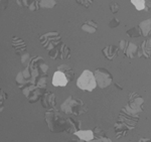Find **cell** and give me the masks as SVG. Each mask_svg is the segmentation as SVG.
I'll use <instances>...</instances> for the list:
<instances>
[{"label": "cell", "mask_w": 151, "mask_h": 142, "mask_svg": "<svg viewBox=\"0 0 151 142\" xmlns=\"http://www.w3.org/2000/svg\"><path fill=\"white\" fill-rule=\"evenodd\" d=\"M120 25V20H119L118 18H112L110 20V22H109V26H110L111 28H116L117 26Z\"/></svg>", "instance_id": "obj_32"}, {"label": "cell", "mask_w": 151, "mask_h": 142, "mask_svg": "<svg viewBox=\"0 0 151 142\" xmlns=\"http://www.w3.org/2000/svg\"><path fill=\"white\" fill-rule=\"evenodd\" d=\"M58 58L60 60H65V58H70V50L63 43L58 45Z\"/></svg>", "instance_id": "obj_20"}, {"label": "cell", "mask_w": 151, "mask_h": 142, "mask_svg": "<svg viewBox=\"0 0 151 142\" xmlns=\"http://www.w3.org/2000/svg\"><path fill=\"white\" fill-rule=\"evenodd\" d=\"M131 3L135 6V8L137 10H144L145 9V3H144V0H131Z\"/></svg>", "instance_id": "obj_26"}, {"label": "cell", "mask_w": 151, "mask_h": 142, "mask_svg": "<svg viewBox=\"0 0 151 142\" xmlns=\"http://www.w3.org/2000/svg\"><path fill=\"white\" fill-rule=\"evenodd\" d=\"M47 82H48L47 75H43V76H40V77L36 78V80L35 82V85L37 88H40V89L45 91V89H47Z\"/></svg>", "instance_id": "obj_22"}, {"label": "cell", "mask_w": 151, "mask_h": 142, "mask_svg": "<svg viewBox=\"0 0 151 142\" xmlns=\"http://www.w3.org/2000/svg\"><path fill=\"white\" fill-rule=\"evenodd\" d=\"M119 9H120V6H119L118 3H116V2H111L110 3V10L112 13H117V12L119 11Z\"/></svg>", "instance_id": "obj_31"}, {"label": "cell", "mask_w": 151, "mask_h": 142, "mask_svg": "<svg viewBox=\"0 0 151 142\" xmlns=\"http://www.w3.org/2000/svg\"><path fill=\"white\" fill-rule=\"evenodd\" d=\"M45 122L48 125V128L52 132L60 133V132L65 131V121L67 118L64 116V114L60 111H58L57 109L48 110L45 112Z\"/></svg>", "instance_id": "obj_1"}, {"label": "cell", "mask_w": 151, "mask_h": 142, "mask_svg": "<svg viewBox=\"0 0 151 142\" xmlns=\"http://www.w3.org/2000/svg\"><path fill=\"white\" fill-rule=\"evenodd\" d=\"M68 80L65 78V76L63 74L62 72H57L53 74V77H52V85L55 87H65L68 85Z\"/></svg>", "instance_id": "obj_13"}, {"label": "cell", "mask_w": 151, "mask_h": 142, "mask_svg": "<svg viewBox=\"0 0 151 142\" xmlns=\"http://www.w3.org/2000/svg\"><path fill=\"white\" fill-rule=\"evenodd\" d=\"M55 5H57V2L55 0H40V7H42V8H53Z\"/></svg>", "instance_id": "obj_24"}, {"label": "cell", "mask_w": 151, "mask_h": 142, "mask_svg": "<svg viewBox=\"0 0 151 142\" xmlns=\"http://www.w3.org/2000/svg\"><path fill=\"white\" fill-rule=\"evenodd\" d=\"M58 72H62L63 74L65 76L68 82H72L75 78V73L73 71V68L68 65H60L58 67Z\"/></svg>", "instance_id": "obj_16"}, {"label": "cell", "mask_w": 151, "mask_h": 142, "mask_svg": "<svg viewBox=\"0 0 151 142\" xmlns=\"http://www.w3.org/2000/svg\"><path fill=\"white\" fill-rule=\"evenodd\" d=\"M77 2L80 5L86 7V8H89L92 5V3L94 2V0H77Z\"/></svg>", "instance_id": "obj_30"}, {"label": "cell", "mask_w": 151, "mask_h": 142, "mask_svg": "<svg viewBox=\"0 0 151 142\" xmlns=\"http://www.w3.org/2000/svg\"><path fill=\"white\" fill-rule=\"evenodd\" d=\"M77 86L79 89L86 92H92L97 87L94 73L89 70H85L79 79L77 80Z\"/></svg>", "instance_id": "obj_3"}, {"label": "cell", "mask_w": 151, "mask_h": 142, "mask_svg": "<svg viewBox=\"0 0 151 142\" xmlns=\"http://www.w3.org/2000/svg\"><path fill=\"white\" fill-rule=\"evenodd\" d=\"M94 76L97 86L101 89H105V88L109 87L113 82V77H112L111 73L104 68H97L94 72Z\"/></svg>", "instance_id": "obj_6"}, {"label": "cell", "mask_w": 151, "mask_h": 142, "mask_svg": "<svg viewBox=\"0 0 151 142\" xmlns=\"http://www.w3.org/2000/svg\"><path fill=\"white\" fill-rule=\"evenodd\" d=\"M144 103H145L144 99L138 93L132 92L129 95L128 104L124 108L129 113L133 115H138L141 112H143V105H144Z\"/></svg>", "instance_id": "obj_4"}, {"label": "cell", "mask_w": 151, "mask_h": 142, "mask_svg": "<svg viewBox=\"0 0 151 142\" xmlns=\"http://www.w3.org/2000/svg\"><path fill=\"white\" fill-rule=\"evenodd\" d=\"M15 80H16V83H17L18 87L20 88V89H23V88L25 87L26 85L29 84L27 81L24 79V77H23V75H22V72H19L18 73L17 76H16V78H15Z\"/></svg>", "instance_id": "obj_23"}, {"label": "cell", "mask_w": 151, "mask_h": 142, "mask_svg": "<svg viewBox=\"0 0 151 142\" xmlns=\"http://www.w3.org/2000/svg\"><path fill=\"white\" fill-rule=\"evenodd\" d=\"M118 120H120L121 122L125 123L126 125L128 126L129 130H133V129L136 128V126H137L138 121H139V116L129 113V112L126 111V109L123 107L120 111V114H119Z\"/></svg>", "instance_id": "obj_8"}, {"label": "cell", "mask_w": 151, "mask_h": 142, "mask_svg": "<svg viewBox=\"0 0 151 142\" xmlns=\"http://www.w3.org/2000/svg\"><path fill=\"white\" fill-rule=\"evenodd\" d=\"M114 129H115V133L117 138H122L125 137L128 134L129 128L125 123L121 122L120 120H117L115 125H114Z\"/></svg>", "instance_id": "obj_12"}, {"label": "cell", "mask_w": 151, "mask_h": 142, "mask_svg": "<svg viewBox=\"0 0 151 142\" xmlns=\"http://www.w3.org/2000/svg\"><path fill=\"white\" fill-rule=\"evenodd\" d=\"M126 33H127V35L130 36V37H139V36L142 35V34H141V30H140L139 26H138V27L130 28Z\"/></svg>", "instance_id": "obj_25"}, {"label": "cell", "mask_w": 151, "mask_h": 142, "mask_svg": "<svg viewBox=\"0 0 151 142\" xmlns=\"http://www.w3.org/2000/svg\"><path fill=\"white\" fill-rule=\"evenodd\" d=\"M21 90H22V92H23V95L27 98L28 101L30 103H35V102L40 101L42 94L45 92V91H43V90L40 89V88H37L35 85L31 84V83L27 84Z\"/></svg>", "instance_id": "obj_7"}, {"label": "cell", "mask_w": 151, "mask_h": 142, "mask_svg": "<svg viewBox=\"0 0 151 142\" xmlns=\"http://www.w3.org/2000/svg\"><path fill=\"white\" fill-rule=\"evenodd\" d=\"M11 41H12V46H13L14 50L16 51L17 55L22 56L24 53H26V45L22 38L17 37V36H13Z\"/></svg>", "instance_id": "obj_11"}, {"label": "cell", "mask_w": 151, "mask_h": 142, "mask_svg": "<svg viewBox=\"0 0 151 142\" xmlns=\"http://www.w3.org/2000/svg\"><path fill=\"white\" fill-rule=\"evenodd\" d=\"M82 122L80 120H75L73 118H67L65 121V133L68 134H75L76 132L81 130Z\"/></svg>", "instance_id": "obj_10"}, {"label": "cell", "mask_w": 151, "mask_h": 142, "mask_svg": "<svg viewBox=\"0 0 151 142\" xmlns=\"http://www.w3.org/2000/svg\"><path fill=\"white\" fill-rule=\"evenodd\" d=\"M93 131V134H94V139H99V138H102V137H105V131L101 127H96Z\"/></svg>", "instance_id": "obj_27"}, {"label": "cell", "mask_w": 151, "mask_h": 142, "mask_svg": "<svg viewBox=\"0 0 151 142\" xmlns=\"http://www.w3.org/2000/svg\"><path fill=\"white\" fill-rule=\"evenodd\" d=\"M145 3V11H149L151 8V0H144Z\"/></svg>", "instance_id": "obj_36"}, {"label": "cell", "mask_w": 151, "mask_h": 142, "mask_svg": "<svg viewBox=\"0 0 151 142\" xmlns=\"http://www.w3.org/2000/svg\"><path fill=\"white\" fill-rule=\"evenodd\" d=\"M82 142H83V141H82ZM91 142H92V141H91Z\"/></svg>", "instance_id": "obj_39"}, {"label": "cell", "mask_w": 151, "mask_h": 142, "mask_svg": "<svg viewBox=\"0 0 151 142\" xmlns=\"http://www.w3.org/2000/svg\"><path fill=\"white\" fill-rule=\"evenodd\" d=\"M138 142H151V138H140Z\"/></svg>", "instance_id": "obj_37"}, {"label": "cell", "mask_w": 151, "mask_h": 142, "mask_svg": "<svg viewBox=\"0 0 151 142\" xmlns=\"http://www.w3.org/2000/svg\"><path fill=\"white\" fill-rule=\"evenodd\" d=\"M17 3L19 6L26 7L30 11H36L40 8L38 0H17Z\"/></svg>", "instance_id": "obj_15"}, {"label": "cell", "mask_w": 151, "mask_h": 142, "mask_svg": "<svg viewBox=\"0 0 151 142\" xmlns=\"http://www.w3.org/2000/svg\"><path fill=\"white\" fill-rule=\"evenodd\" d=\"M127 45H128V41L125 40H120V43H119V48H120V50H123V51H125L126 48H127Z\"/></svg>", "instance_id": "obj_33"}, {"label": "cell", "mask_w": 151, "mask_h": 142, "mask_svg": "<svg viewBox=\"0 0 151 142\" xmlns=\"http://www.w3.org/2000/svg\"><path fill=\"white\" fill-rule=\"evenodd\" d=\"M31 58L30 56H29V53L26 51V53H24L22 56H21V63L24 66V67H27V66L29 65V62H30Z\"/></svg>", "instance_id": "obj_28"}, {"label": "cell", "mask_w": 151, "mask_h": 142, "mask_svg": "<svg viewBox=\"0 0 151 142\" xmlns=\"http://www.w3.org/2000/svg\"><path fill=\"white\" fill-rule=\"evenodd\" d=\"M69 142H80V141H78V140H70Z\"/></svg>", "instance_id": "obj_38"}, {"label": "cell", "mask_w": 151, "mask_h": 142, "mask_svg": "<svg viewBox=\"0 0 151 142\" xmlns=\"http://www.w3.org/2000/svg\"><path fill=\"white\" fill-rule=\"evenodd\" d=\"M40 102L43 108H45L47 111L48 110L55 109L57 97H55V93H52V92H45L40 98Z\"/></svg>", "instance_id": "obj_9"}, {"label": "cell", "mask_w": 151, "mask_h": 142, "mask_svg": "<svg viewBox=\"0 0 151 142\" xmlns=\"http://www.w3.org/2000/svg\"><path fill=\"white\" fill-rule=\"evenodd\" d=\"M9 4V0H0V9H6Z\"/></svg>", "instance_id": "obj_34"}, {"label": "cell", "mask_w": 151, "mask_h": 142, "mask_svg": "<svg viewBox=\"0 0 151 142\" xmlns=\"http://www.w3.org/2000/svg\"><path fill=\"white\" fill-rule=\"evenodd\" d=\"M7 99V95L4 93L3 90L0 89V112L3 110V102Z\"/></svg>", "instance_id": "obj_29"}, {"label": "cell", "mask_w": 151, "mask_h": 142, "mask_svg": "<svg viewBox=\"0 0 151 142\" xmlns=\"http://www.w3.org/2000/svg\"><path fill=\"white\" fill-rule=\"evenodd\" d=\"M60 109L65 114L75 115V116H80V115L88 112L87 106L84 104V102L81 99L74 96H70L62 104Z\"/></svg>", "instance_id": "obj_2"}, {"label": "cell", "mask_w": 151, "mask_h": 142, "mask_svg": "<svg viewBox=\"0 0 151 142\" xmlns=\"http://www.w3.org/2000/svg\"><path fill=\"white\" fill-rule=\"evenodd\" d=\"M139 28L143 36H146V37L151 36V18L141 21L139 24Z\"/></svg>", "instance_id": "obj_17"}, {"label": "cell", "mask_w": 151, "mask_h": 142, "mask_svg": "<svg viewBox=\"0 0 151 142\" xmlns=\"http://www.w3.org/2000/svg\"><path fill=\"white\" fill-rule=\"evenodd\" d=\"M75 135H77L83 142H91L94 140V134L92 130H79L76 132Z\"/></svg>", "instance_id": "obj_18"}, {"label": "cell", "mask_w": 151, "mask_h": 142, "mask_svg": "<svg viewBox=\"0 0 151 142\" xmlns=\"http://www.w3.org/2000/svg\"><path fill=\"white\" fill-rule=\"evenodd\" d=\"M92 142H113L111 140L110 138H108V137H102V138H99V139H94V140H92Z\"/></svg>", "instance_id": "obj_35"}, {"label": "cell", "mask_w": 151, "mask_h": 142, "mask_svg": "<svg viewBox=\"0 0 151 142\" xmlns=\"http://www.w3.org/2000/svg\"><path fill=\"white\" fill-rule=\"evenodd\" d=\"M40 41L45 50H50L52 48L62 43V36L58 31H50L40 36Z\"/></svg>", "instance_id": "obj_5"}, {"label": "cell", "mask_w": 151, "mask_h": 142, "mask_svg": "<svg viewBox=\"0 0 151 142\" xmlns=\"http://www.w3.org/2000/svg\"><path fill=\"white\" fill-rule=\"evenodd\" d=\"M103 55L105 56V58L109 61H113L114 58H116L118 57L119 53V48L116 45H107L106 48H103Z\"/></svg>", "instance_id": "obj_14"}, {"label": "cell", "mask_w": 151, "mask_h": 142, "mask_svg": "<svg viewBox=\"0 0 151 142\" xmlns=\"http://www.w3.org/2000/svg\"><path fill=\"white\" fill-rule=\"evenodd\" d=\"M82 29L86 32L89 33H95L98 29V24L93 20H87L85 23H83Z\"/></svg>", "instance_id": "obj_21"}, {"label": "cell", "mask_w": 151, "mask_h": 142, "mask_svg": "<svg viewBox=\"0 0 151 142\" xmlns=\"http://www.w3.org/2000/svg\"><path fill=\"white\" fill-rule=\"evenodd\" d=\"M124 53H125V55L127 56L129 58H134L137 56V53H138L137 45L134 43H128V45Z\"/></svg>", "instance_id": "obj_19"}]
</instances>
